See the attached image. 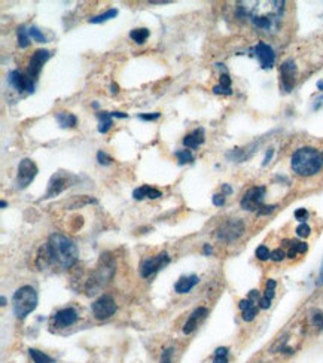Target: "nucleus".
Here are the masks:
<instances>
[{
  "label": "nucleus",
  "instance_id": "1",
  "mask_svg": "<svg viewBox=\"0 0 323 363\" xmlns=\"http://www.w3.org/2000/svg\"><path fill=\"white\" fill-rule=\"evenodd\" d=\"M240 11L250 18L253 26L261 30H273L279 24L283 11V0H261V2H240Z\"/></svg>",
  "mask_w": 323,
  "mask_h": 363
},
{
  "label": "nucleus",
  "instance_id": "2",
  "mask_svg": "<svg viewBox=\"0 0 323 363\" xmlns=\"http://www.w3.org/2000/svg\"><path fill=\"white\" fill-rule=\"evenodd\" d=\"M46 250L49 259L57 266L66 269L76 264L78 261V247L70 238L64 237L61 234H52L46 244Z\"/></svg>",
  "mask_w": 323,
  "mask_h": 363
},
{
  "label": "nucleus",
  "instance_id": "3",
  "mask_svg": "<svg viewBox=\"0 0 323 363\" xmlns=\"http://www.w3.org/2000/svg\"><path fill=\"white\" fill-rule=\"evenodd\" d=\"M322 166L323 156L314 148H301L292 155V168L299 176H313Z\"/></svg>",
  "mask_w": 323,
  "mask_h": 363
},
{
  "label": "nucleus",
  "instance_id": "4",
  "mask_svg": "<svg viewBox=\"0 0 323 363\" xmlns=\"http://www.w3.org/2000/svg\"><path fill=\"white\" fill-rule=\"evenodd\" d=\"M38 307V292L31 286H23L14 294L12 308L18 319H24Z\"/></svg>",
  "mask_w": 323,
  "mask_h": 363
},
{
  "label": "nucleus",
  "instance_id": "5",
  "mask_svg": "<svg viewBox=\"0 0 323 363\" xmlns=\"http://www.w3.org/2000/svg\"><path fill=\"white\" fill-rule=\"evenodd\" d=\"M38 174V167L31 159H23L18 166V173H16V179H15V186L16 189H24L33 182V179Z\"/></svg>",
  "mask_w": 323,
  "mask_h": 363
},
{
  "label": "nucleus",
  "instance_id": "6",
  "mask_svg": "<svg viewBox=\"0 0 323 363\" xmlns=\"http://www.w3.org/2000/svg\"><path fill=\"white\" fill-rule=\"evenodd\" d=\"M170 262V256L167 251H163L159 255H156L154 258L145 259L140 265V276L143 279H148L151 276H154L155 273H158L161 268L167 265Z\"/></svg>",
  "mask_w": 323,
  "mask_h": 363
},
{
  "label": "nucleus",
  "instance_id": "7",
  "mask_svg": "<svg viewBox=\"0 0 323 363\" xmlns=\"http://www.w3.org/2000/svg\"><path fill=\"white\" fill-rule=\"evenodd\" d=\"M76 180L75 176H71L69 173H56L48 185V191L45 194V198H52V196L61 194L64 189H67L73 182Z\"/></svg>",
  "mask_w": 323,
  "mask_h": 363
},
{
  "label": "nucleus",
  "instance_id": "8",
  "mask_svg": "<svg viewBox=\"0 0 323 363\" xmlns=\"http://www.w3.org/2000/svg\"><path fill=\"white\" fill-rule=\"evenodd\" d=\"M244 232V224L240 219H231L222 224L218 229V238L222 241H234Z\"/></svg>",
  "mask_w": 323,
  "mask_h": 363
},
{
  "label": "nucleus",
  "instance_id": "9",
  "mask_svg": "<svg viewBox=\"0 0 323 363\" xmlns=\"http://www.w3.org/2000/svg\"><path fill=\"white\" fill-rule=\"evenodd\" d=\"M264 195H265L264 186H256V188L249 189L241 199V207L247 211H258L262 207Z\"/></svg>",
  "mask_w": 323,
  "mask_h": 363
},
{
  "label": "nucleus",
  "instance_id": "10",
  "mask_svg": "<svg viewBox=\"0 0 323 363\" xmlns=\"http://www.w3.org/2000/svg\"><path fill=\"white\" fill-rule=\"evenodd\" d=\"M115 311H116V304H115L112 296H109V295L100 296L99 299L93 304V314L99 320L109 319L112 314H115Z\"/></svg>",
  "mask_w": 323,
  "mask_h": 363
},
{
  "label": "nucleus",
  "instance_id": "11",
  "mask_svg": "<svg viewBox=\"0 0 323 363\" xmlns=\"http://www.w3.org/2000/svg\"><path fill=\"white\" fill-rule=\"evenodd\" d=\"M8 81L18 91H27V93H33L34 91L33 79H31V76L28 73H21L18 70H12L8 75Z\"/></svg>",
  "mask_w": 323,
  "mask_h": 363
},
{
  "label": "nucleus",
  "instance_id": "12",
  "mask_svg": "<svg viewBox=\"0 0 323 363\" xmlns=\"http://www.w3.org/2000/svg\"><path fill=\"white\" fill-rule=\"evenodd\" d=\"M51 58V52L46 51V49H38L31 58H30V63H28V70L27 73L31 76V78H38L41 70H42L43 64Z\"/></svg>",
  "mask_w": 323,
  "mask_h": 363
},
{
  "label": "nucleus",
  "instance_id": "13",
  "mask_svg": "<svg viewBox=\"0 0 323 363\" xmlns=\"http://www.w3.org/2000/svg\"><path fill=\"white\" fill-rule=\"evenodd\" d=\"M281 84L283 88L289 93L292 91L294 85H295V76H296V66L292 60H288L281 64Z\"/></svg>",
  "mask_w": 323,
  "mask_h": 363
},
{
  "label": "nucleus",
  "instance_id": "14",
  "mask_svg": "<svg viewBox=\"0 0 323 363\" xmlns=\"http://www.w3.org/2000/svg\"><path fill=\"white\" fill-rule=\"evenodd\" d=\"M255 54L258 57L262 69H271L273 64H274V60H276V56H274V51L273 48L267 45V43H258L255 46Z\"/></svg>",
  "mask_w": 323,
  "mask_h": 363
},
{
  "label": "nucleus",
  "instance_id": "15",
  "mask_svg": "<svg viewBox=\"0 0 323 363\" xmlns=\"http://www.w3.org/2000/svg\"><path fill=\"white\" fill-rule=\"evenodd\" d=\"M78 320V313L73 308H64L57 311L54 316V323L57 328H67L71 326L73 323H76Z\"/></svg>",
  "mask_w": 323,
  "mask_h": 363
},
{
  "label": "nucleus",
  "instance_id": "16",
  "mask_svg": "<svg viewBox=\"0 0 323 363\" xmlns=\"http://www.w3.org/2000/svg\"><path fill=\"white\" fill-rule=\"evenodd\" d=\"M209 314V310L204 307H200L197 308L191 316H189V319H188V321L185 323V328H183V332L186 334V335H189V334H192L195 329L198 328V323L201 320H204L206 319V316Z\"/></svg>",
  "mask_w": 323,
  "mask_h": 363
},
{
  "label": "nucleus",
  "instance_id": "17",
  "mask_svg": "<svg viewBox=\"0 0 323 363\" xmlns=\"http://www.w3.org/2000/svg\"><path fill=\"white\" fill-rule=\"evenodd\" d=\"M204 143V130L203 128H198L194 130L191 134H188L185 139H183V144L188 148V149H197L200 144Z\"/></svg>",
  "mask_w": 323,
  "mask_h": 363
},
{
  "label": "nucleus",
  "instance_id": "18",
  "mask_svg": "<svg viewBox=\"0 0 323 363\" xmlns=\"http://www.w3.org/2000/svg\"><path fill=\"white\" fill-rule=\"evenodd\" d=\"M239 307L241 310V313H243V319L246 321H252L255 319V316L258 314V307H256L255 301L249 299V298L240 301Z\"/></svg>",
  "mask_w": 323,
  "mask_h": 363
},
{
  "label": "nucleus",
  "instance_id": "19",
  "mask_svg": "<svg viewBox=\"0 0 323 363\" xmlns=\"http://www.w3.org/2000/svg\"><path fill=\"white\" fill-rule=\"evenodd\" d=\"M198 281H200V279H198L197 276L181 277V279L177 280V283H176L174 289H176V292H177V294H188V292H189V291L197 284Z\"/></svg>",
  "mask_w": 323,
  "mask_h": 363
},
{
  "label": "nucleus",
  "instance_id": "20",
  "mask_svg": "<svg viewBox=\"0 0 323 363\" xmlns=\"http://www.w3.org/2000/svg\"><path fill=\"white\" fill-rule=\"evenodd\" d=\"M133 196H134L136 199H143V198L156 199V198H159V196H161V192H159L158 189H154V188H151V186L145 185V186H141V188L134 189Z\"/></svg>",
  "mask_w": 323,
  "mask_h": 363
},
{
  "label": "nucleus",
  "instance_id": "21",
  "mask_svg": "<svg viewBox=\"0 0 323 363\" xmlns=\"http://www.w3.org/2000/svg\"><path fill=\"white\" fill-rule=\"evenodd\" d=\"M56 119L61 128H73L78 124V118L70 112H58L56 115Z\"/></svg>",
  "mask_w": 323,
  "mask_h": 363
},
{
  "label": "nucleus",
  "instance_id": "22",
  "mask_svg": "<svg viewBox=\"0 0 323 363\" xmlns=\"http://www.w3.org/2000/svg\"><path fill=\"white\" fill-rule=\"evenodd\" d=\"M99 119V133L100 134H106L112 126V115H111V112H100Z\"/></svg>",
  "mask_w": 323,
  "mask_h": 363
},
{
  "label": "nucleus",
  "instance_id": "23",
  "mask_svg": "<svg viewBox=\"0 0 323 363\" xmlns=\"http://www.w3.org/2000/svg\"><path fill=\"white\" fill-rule=\"evenodd\" d=\"M213 93L214 94H231V79L228 75L221 76V84L213 88Z\"/></svg>",
  "mask_w": 323,
  "mask_h": 363
},
{
  "label": "nucleus",
  "instance_id": "24",
  "mask_svg": "<svg viewBox=\"0 0 323 363\" xmlns=\"http://www.w3.org/2000/svg\"><path fill=\"white\" fill-rule=\"evenodd\" d=\"M130 38L136 43H145L146 39L149 38V30L148 28H136L130 33Z\"/></svg>",
  "mask_w": 323,
  "mask_h": 363
},
{
  "label": "nucleus",
  "instance_id": "25",
  "mask_svg": "<svg viewBox=\"0 0 323 363\" xmlns=\"http://www.w3.org/2000/svg\"><path fill=\"white\" fill-rule=\"evenodd\" d=\"M289 246H291V249L288 251L289 258H295L298 253H304V251H307V249H309L307 244L301 243V241H289Z\"/></svg>",
  "mask_w": 323,
  "mask_h": 363
},
{
  "label": "nucleus",
  "instance_id": "26",
  "mask_svg": "<svg viewBox=\"0 0 323 363\" xmlns=\"http://www.w3.org/2000/svg\"><path fill=\"white\" fill-rule=\"evenodd\" d=\"M28 353H30V356H31V359H33V362L34 363H51L52 362V360H51V357H49V356H46L43 351L30 349L28 350Z\"/></svg>",
  "mask_w": 323,
  "mask_h": 363
},
{
  "label": "nucleus",
  "instance_id": "27",
  "mask_svg": "<svg viewBox=\"0 0 323 363\" xmlns=\"http://www.w3.org/2000/svg\"><path fill=\"white\" fill-rule=\"evenodd\" d=\"M18 45L21 48H27L30 45V36H28V30L24 26L18 28Z\"/></svg>",
  "mask_w": 323,
  "mask_h": 363
},
{
  "label": "nucleus",
  "instance_id": "28",
  "mask_svg": "<svg viewBox=\"0 0 323 363\" xmlns=\"http://www.w3.org/2000/svg\"><path fill=\"white\" fill-rule=\"evenodd\" d=\"M116 15H118V11H116V9H109L106 14L97 15V16L91 18L89 21L94 23V24H99V23H104V21H107V20H111V18H115Z\"/></svg>",
  "mask_w": 323,
  "mask_h": 363
},
{
  "label": "nucleus",
  "instance_id": "29",
  "mask_svg": "<svg viewBox=\"0 0 323 363\" xmlns=\"http://www.w3.org/2000/svg\"><path fill=\"white\" fill-rule=\"evenodd\" d=\"M176 156H177L179 164H191L194 161V155L191 154V151H188V149L176 152Z\"/></svg>",
  "mask_w": 323,
  "mask_h": 363
},
{
  "label": "nucleus",
  "instance_id": "30",
  "mask_svg": "<svg viewBox=\"0 0 323 363\" xmlns=\"http://www.w3.org/2000/svg\"><path fill=\"white\" fill-rule=\"evenodd\" d=\"M213 363H228V349L219 347L214 351V359Z\"/></svg>",
  "mask_w": 323,
  "mask_h": 363
},
{
  "label": "nucleus",
  "instance_id": "31",
  "mask_svg": "<svg viewBox=\"0 0 323 363\" xmlns=\"http://www.w3.org/2000/svg\"><path fill=\"white\" fill-rule=\"evenodd\" d=\"M28 36H30L33 41H36V42H39V43L46 42V38L43 36V33H41V30H39L38 27L28 28Z\"/></svg>",
  "mask_w": 323,
  "mask_h": 363
},
{
  "label": "nucleus",
  "instance_id": "32",
  "mask_svg": "<svg viewBox=\"0 0 323 363\" xmlns=\"http://www.w3.org/2000/svg\"><path fill=\"white\" fill-rule=\"evenodd\" d=\"M256 258L261 259V261H267V259L271 258V251L268 250L267 246H259L256 249Z\"/></svg>",
  "mask_w": 323,
  "mask_h": 363
},
{
  "label": "nucleus",
  "instance_id": "33",
  "mask_svg": "<svg viewBox=\"0 0 323 363\" xmlns=\"http://www.w3.org/2000/svg\"><path fill=\"white\" fill-rule=\"evenodd\" d=\"M274 289H276V281L274 280H268L267 281V287H265V294H264V298L271 301L274 298Z\"/></svg>",
  "mask_w": 323,
  "mask_h": 363
},
{
  "label": "nucleus",
  "instance_id": "34",
  "mask_svg": "<svg viewBox=\"0 0 323 363\" xmlns=\"http://www.w3.org/2000/svg\"><path fill=\"white\" fill-rule=\"evenodd\" d=\"M310 232H311V229H310V226L307 224H301L298 228H296V234H298L299 237H302V238L309 237Z\"/></svg>",
  "mask_w": 323,
  "mask_h": 363
},
{
  "label": "nucleus",
  "instance_id": "35",
  "mask_svg": "<svg viewBox=\"0 0 323 363\" xmlns=\"http://www.w3.org/2000/svg\"><path fill=\"white\" fill-rule=\"evenodd\" d=\"M97 159H99V162L101 164V166H109V164L112 162V158H111L107 154L101 152V151L97 154Z\"/></svg>",
  "mask_w": 323,
  "mask_h": 363
},
{
  "label": "nucleus",
  "instance_id": "36",
  "mask_svg": "<svg viewBox=\"0 0 323 363\" xmlns=\"http://www.w3.org/2000/svg\"><path fill=\"white\" fill-rule=\"evenodd\" d=\"M284 256H286V253H284V250H281V249H276V250L271 251V259H273V261H276V262L283 261V259H284Z\"/></svg>",
  "mask_w": 323,
  "mask_h": 363
},
{
  "label": "nucleus",
  "instance_id": "37",
  "mask_svg": "<svg viewBox=\"0 0 323 363\" xmlns=\"http://www.w3.org/2000/svg\"><path fill=\"white\" fill-rule=\"evenodd\" d=\"M173 349H167L163 351L161 354V362L159 363H171V357H173Z\"/></svg>",
  "mask_w": 323,
  "mask_h": 363
},
{
  "label": "nucleus",
  "instance_id": "38",
  "mask_svg": "<svg viewBox=\"0 0 323 363\" xmlns=\"http://www.w3.org/2000/svg\"><path fill=\"white\" fill-rule=\"evenodd\" d=\"M313 324L314 326H317V328H320L322 329L323 328V313H320V311H317V313H314V316H313Z\"/></svg>",
  "mask_w": 323,
  "mask_h": 363
},
{
  "label": "nucleus",
  "instance_id": "39",
  "mask_svg": "<svg viewBox=\"0 0 323 363\" xmlns=\"http://www.w3.org/2000/svg\"><path fill=\"white\" fill-rule=\"evenodd\" d=\"M295 217L296 221H301V222H304L307 217H309V211L306 209H299L295 211Z\"/></svg>",
  "mask_w": 323,
  "mask_h": 363
},
{
  "label": "nucleus",
  "instance_id": "40",
  "mask_svg": "<svg viewBox=\"0 0 323 363\" xmlns=\"http://www.w3.org/2000/svg\"><path fill=\"white\" fill-rule=\"evenodd\" d=\"M139 118H140V119H143V121H155V119H158V118H159V113L158 112L141 113V115H139Z\"/></svg>",
  "mask_w": 323,
  "mask_h": 363
},
{
  "label": "nucleus",
  "instance_id": "41",
  "mask_svg": "<svg viewBox=\"0 0 323 363\" xmlns=\"http://www.w3.org/2000/svg\"><path fill=\"white\" fill-rule=\"evenodd\" d=\"M213 204L214 206H218V207H221V206H224L225 204V195L222 194H216V195H213Z\"/></svg>",
  "mask_w": 323,
  "mask_h": 363
},
{
  "label": "nucleus",
  "instance_id": "42",
  "mask_svg": "<svg viewBox=\"0 0 323 363\" xmlns=\"http://www.w3.org/2000/svg\"><path fill=\"white\" fill-rule=\"evenodd\" d=\"M274 209H276V206H262L261 209L258 210V214H270V213L274 211Z\"/></svg>",
  "mask_w": 323,
  "mask_h": 363
},
{
  "label": "nucleus",
  "instance_id": "43",
  "mask_svg": "<svg viewBox=\"0 0 323 363\" xmlns=\"http://www.w3.org/2000/svg\"><path fill=\"white\" fill-rule=\"evenodd\" d=\"M273 154H274V151L273 149H270L267 152V155H265V159H264V166H267L268 162H270V159H271V156H273Z\"/></svg>",
  "mask_w": 323,
  "mask_h": 363
},
{
  "label": "nucleus",
  "instance_id": "44",
  "mask_svg": "<svg viewBox=\"0 0 323 363\" xmlns=\"http://www.w3.org/2000/svg\"><path fill=\"white\" fill-rule=\"evenodd\" d=\"M111 115H112V118H127V116H128L127 113L122 112H112Z\"/></svg>",
  "mask_w": 323,
  "mask_h": 363
},
{
  "label": "nucleus",
  "instance_id": "45",
  "mask_svg": "<svg viewBox=\"0 0 323 363\" xmlns=\"http://www.w3.org/2000/svg\"><path fill=\"white\" fill-rule=\"evenodd\" d=\"M231 192H232L231 186H229V185H224V194H225V195H228V194H231Z\"/></svg>",
  "mask_w": 323,
  "mask_h": 363
},
{
  "label": "nucleus",
  "instance_id": "46",
  "mask_svg": "<svg viewBox=\"0 0 323 363\" xmlns=\"http://www.w3.org/2000/svg\"><path fill=\"white\" fill-rule=\"evenodd\" d=\"M211 251L213 250H211L210 246H209V244H206V246H204V253H206V255H210Z\"/></svg>",
  "mask_w": 323,
  "mask_h": 363
},
{
  "label": "nucleus",
  "instance_id": "47",
  "mask_svg": "<svg viewBox=\"0 0 323 363\" xmlns=\"http://www.w3.org/2000/svg\"><path fill=\"white\" fill-rule=\"evenodd\" d=\"M111 88H112V94H116V93H118V85L116 84L111 85Z\"/></svg>",
  "mask_w": 323,
  "mask_h": 363
},
{
  "label": "nucleus",
  "instance_id": "48",
  "mask_svg": "<svg viewBox=\"0 0 323 363\" xmlns=\"http://www.w3.org/2000/svg\"><path fill=\"white\" fill-rule=\"evenodd\" d=\"M319 283H323V262L320 266V277H319Z\"/></svg>",
  "mask_w": 323,
  "mask_h": 363
},
{
  "label": "nucleus",
  "instance_id": "49",
  "mask_svg": "<svg viewBox=\"0 0 323 363\" xmlns=\"http://www.w3.org/2000/svg\"><path fill=\"white\" fill-rule=\"evenodd\" d=\"M0 301H2V305L5 307V305H6V298H5V296H2V299H0Z\"/></svg>",
  "mask_w": 323,
  "mask_h": 363
},
{
  "label": "nucleus",
  "instance_id": "50",
  "mask_svg": "<svg viewBox=\"0 0 323 363\" xmlns=\"http://www.w3.org/2000/svg\"><path fill=\"white\" fill-rule=\"evenodd\" d=\"M317 88H319V89H323V81H320V82L317 84Z\"/></svg>",
  "mask_w": 323,
  "mask_h": 363
},
{
  "label": "nucleus",
  "instance_id": "51",
  "mask_svg": "<svg viewBox=\"0 0 323 363\" xmlns=\"http://www.w3.org/2000/svg\"><path fill=\"white\" fill-rule=\"evenodd\" d=\"M93 107H94V109H99V103H97V101H96V103H93Z\"/></svg>",
  "mask_w": 323,
  "mask_h": 363
},
{
  "label": "nucleus",
  "instance_id": "52",
  "mask_svg": "<svg viewBox=\"0 0 323 363\" xmlns=\"http://www.w3.org/2000/svg\"><path fill=\"white\" fill-rule=\"evenodd\" d=\"M0 206H2V209H5V207H6V201H2Z\"/></svg>",
  "mask_w": 323,
  "mask_h": 363
},
{
  "label": "nucleus",
  "instance_id": "53",
  "mask_svg": "<svg viewBox=\"0 0 323 363\" xmlns=\"http://www.w3.org/2000/svg\"><path fill=\"white\" fill-rule=\"evenodd\" d=\"M322 156H323V155H322Z\"/></svg>",
  "mask_w": 323,
  "mask_h": 363
}]
</instances>
